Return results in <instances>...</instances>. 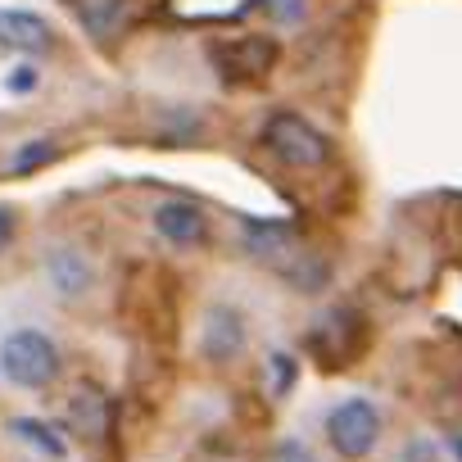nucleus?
Listing matches in <instances>:
<instances>
[{"instance_id": "16", "label": "nucleus", "mask_w": 462, "mask_h": 462, "mask_svg": "<svg viewBox=\"0 0 462 462\" xmlns=\"http://www.w3.org/2000/svg\"><path fill=\"white\" fill-rule=\"evenodd\" d=\"M5 82H10V91H14V96H32V91H37V69H28V64H23V69H14Z\"/></svg>"}, {"instance_id": "10", "label": "nucleus", "mask_w": 462, "mask_h": 462, "mask_svg": "<svg viewBox=\"0 0 462 462\" xmlns=\"http://www.w3.org/2000/svg\"><path fill=\"white\" fill-rule=\"evenodd\" d=\"M105 394L100 390H91V385H82L78 394H73V421H78V430L82 435H100L105 430Z\"/></svg>"}, {"instance_id": "3", "label": "nucleus", "mask_w": 462, "mask_h": 462, "mask_svg": "<svg viewBox=\"0 0 462 462\" xmlns=\"http://www.w3.org/2000/svg\"><path fill=\"white\" fill-rule=\"evenodd\" d=\"M327 444L340 457H367L381 444V408L372 399H363V394L340 399L327 412Z\"/></svg>"}, {"instance_id": "7", "label": "nucleus", "mask_w": 462, "mask_h": 462, "mask_svg": "<svg viewBox=\"0 0 462 462\" xmlns=\"http://www.w3.org/2000/svg\"><path fill=\"white\" fill-rule=\"evenodd\" d=\"M55 46V32L42 14L32 10H0V51L14 55H42Z\"/></svg>"}, {"instance_id": "5", "label": "nucleus", "mask_w": 462, "mask_h": 462, "mask_svg": "<svg viewBox=\"0 0 462 462\" xmlns=\"http://www.w3.org/2000/svg\"><path fill=\"white\" fill-rule=\"evenodd\" d=\"M154 231H159V241H168L172 250H199L208 241V213L195 199L172 195V199L154 204Z\"/></svg>"}, {"instance_id": "9", "label": "nucleus", "mask_w": 462, "mask_h": 462, "mask_svg": "<svg viewBox=\"0 0 462 462\" xmlns=\"http://www.w3.org/2000/svg\"><path fill=\"white\" fill-rule=\"evenodd\" d=\"M46 273H51V286L60 295H82L91 286V277H96V268L87 263V254L82 250H69V245L46 259Z\"/></svg>"}, {"instance_id": "11", "label": "nucleus", "mask_w": 462, "mask_h": 462, "mask_svg": "<svg viewBox=\"0 0 462 462\" xmlns=\"http://www.w3.org/2000/svg\"><path fill=\"white\" fill-rule=\"evenodd\" d=\"M10 430H14V435H23V439H32V448H42V453H51V457H64V453H69L64 435H60L55 426H46V421L19 417V421H10Z\"/></svg>"}, {"instance_id": "17", "label": "nucleus", "mask_w": 462, "mask_h": 462, "mask_svg": "<svg viewBox=\"0 0 462 462\" xmlns=\"http://www.w3.org/2000/svg\"><path fill=\"white\" fill-rule=\"evenodd\" d=\"M304 10H309V0H273V14H277L282 23H300Z\"/></svg>"}, {"instance_id": "13", "label": "nucleus", "mask_w": 462, "mask_h": 462, "mask_svg": "<svg viewBox=\"0 0 462 462\" xmlns=\"http://www.w3.org/2000/svg\"><path fill=\"white\" fill-rule=\"evenodd\" d=\"M51 159H55V145H51V141H32V145L19 150V159L10 163V172L23 177V172H32V168H42V163H51Z\"/></svg>"}, {"instance_id": "18", "label": "nucleus", "mask_w": 462, "mask_h": 462, "mask_svg": "<svg viewBox=\"0 0 462 462\" xmlns=\"http://www.w3.org/2000/svg\"><path fill=\"white\" fill-rule=\"evenodd\" d=\"M10 241H14V208L0 204V250H5Z\"/></svg>"}, {"instance_id": "15", "label": "nucleus", "mask_w": 462, "mask_h": 462, "mask_svg": "<svg viewBox=\"0 0 462 462\" xmlns=\"http://www.w3.org/2000/svg\"><path fill=\"white\" fill-rule=\"evenodd\" d=\"M268 462H318L313 453H309V444L304 439H282L277 448H273V457Z\"/></svg>"}, {"instance_id": "19", "label": "nucleus", "mask_w": 462, "mask_h": 462, "mask_svg": "<svg viewBox=\"0 0 462 462\" xmlns=\"http://www.w3.org/2000/svg\"><path fill=\"white\" fill-rule=\"evenodd\" d=\"M453 453H457V462H462V435H453Z\"/></svg>"}, {"instance_id": "2", "label": "nucleus", "mask_w": 462, "mask_h": 462, "mask_svg": "<svg viewBox=\"0 0 462 462\" xmlns=\"http://www.w3.org/2000/svg\"><path fill=\"white\" fill-rule=\"evenodd\" d=\"M263 145H268L273 159H282L295 172H313L331 159V141L300 114H273L263 123Z\"/></svg>"}, {"instance_id": "6", "label": "nucleus", "mask_w": 462, "mask_h": 462, "mask_svg": "<svg viewBox=\"0 0 462 462\" xmlns=\"http://www.w3.org/2000/svg\"><path fill=\"white\" fill-rule=\"evenodd\" d=\"M250 340V322L236 304H208L204 327H199V354L208 363H231Z\"/></svg>"}, {"instance_id": "14", "label": "nucleus", "mask_w": 462, "mask_h": 462, "mask_svg": "<svg viewBox=\"0 0 462 462\" xmlns=\"http://www.w3.org/2000/svg\"><path fill=\"white\" fill-rule=\"evenodd\" d=\"M394 462H444V453H439V444L435 439H408V444H399V453H394Z\"/></svg>"}, {"instance_id": "8", "label": "nucleus", "mask_w": 462, "mask_h": 462, "mask_svg": "<svg viewBox=\"0 0 462 462\" xmlns=\"http://www.w3.org/2000/svg\"><path fill=\"white\" fill-rule=\"evenodd\" d=\"M91 42H114L127 28V0H64Z\"/></svg>"}, {"instance_id": "12", "label": "nucleus", "mask_w": 462, "mask_h": 462, "mask_svg": "<svg viewBox=\"0 0 462 462\" xmlns=\"http://www.w3.org/2000/svg\"><path fill=\"white\" fill-rule=\"evenodd\" d=\"M295 376H300V363H295V354H273L268 358V385H273V394L282 399V394H291L295 390Z\"/></svg>"}, {"instance_id": "1", "label": "nucleus", "mask_w": 462, "mask_h": 462, "mask_svg": "<svg viewBox=\"0 0 462 462\" xmlns=\"http://www.w3.org/2000/svg\"><path fill=\"white\" fill-rule=\"evenodd\" d=\"M60 367H64V358H60V349H55V340L46 331L23 327V331H10L5 340H0V372H5L19 390L55 385Z\"/></svg>"}, {"instance_id": "4", "label": "nucleus", "mask_w": 462, "mask_h": 462, "mask_svg": "<svg viewBox=\"0 0 462 462\" xmlns=\"http://www.w3.org/2000/svg\"><path fill=\"white\" fill-rule=\"evenodd\" d=\"M277 64V46L268 37H241V42H217L213 46V69L231 82V87H250L263 82Z\"/></svg>"}]
</instances>
